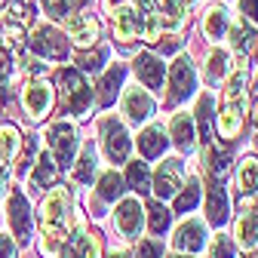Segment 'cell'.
<instances>
[{
  "label": "cell",
  "mask_w": 258,
  "mask_h": 258,
  "mask_svg": "<svg viewBox=\"0 0 258 258\" xmlns=\"http://www.w3.org/2000/svg\"><path fill=\"white\" fill-rule=\"evenodd\" d=\"M68 203H71V190L68 187H52L43 203H40V228H43V249L55 252L58 240L64 237V215H68Z\"/></svg>",
  "instance_id": "1"
},
{
  "label": "cell",
  "mask_w": 258,
  "mask_h": 258,
  "mask_svg": "<svg viewBox=\"0 0 258 258\" xmlns=\"http://www.w3.org/2000/svg\"><path fill=\"white\" fill-rule=\"evenodd\" d=\"M243 105H246V71L231 74L228 89H224V105H221V117H218V133L234 142V136L240 133L243 123Z\"/></svg>",
  "instance_id": "2"
},
{
  "label": "cell",
  "mask_w": 258,
  "mask_h": 258,
  "mask_svg": "<svg viewBox=\"0 0 258 258\" xmlns=\"http://www.w3.org/2000/svg\"><path fill=\"white\" fill-rule=\"evenodd\" d=\"M58 89H61V108L68 114H86L89 111L92 89L86 86V80L77 68H64L58 74Z\"/></svg>",
  "instance_id": "3"
},
{
  "label": "cell",
  "mask_w": 258,
  "mask_h": 258,
  "mask_svg": "<svg viewBox=\"0 0 258 258\" xmlns=\"http://www.w3.org/2000/svg\"><path fill=\"white\" fill-rule=\"evenodd\" d=\"M28 43H31V49H34L40 58H52V61L68 58V40H64V34L55 31L52 25H34V28H31Z\"/></svg>",
  "instance_id": "4"
},
{
  "label": "cell",
  "mask_w": 258,
  "mask_h": 258,
  "mask_svg": "<svg viewBox=\"0 0 258 258\" xmlns=\"http://www.w3.org/2000/svg\"><path fill=\"white\" fill-rule=\"evenodd\" d=\"M194 89H197L194 64L187 55H178L172 61V71H169V102H184L187 95H194Z\"/></svg>",
  "instance_id": "5"
},
{
  "label": "cell",
  "mask_w": 258,
  "mask_h": 258,
  "mask_svg": "<svg viewBox=\"0 0 258 258\" xmlns=\"http://www.w3.org/2000/svg\"><path fill=\"white\" fill-rule=\"evenodd\" d=\"M46 142H49V151L55 154V160L64 166V163H71V157H74V148H77V133H74V126L71 123H52L49 126V133H46Z\"/></svg>",
  "instance_id": "6"
},
{
  "label": "cell",
  "mask_w": 258,
  "mask_h": 258,
  "mask_svg": "<svg viewBox=\"0 0 258 258\" xmlns=\"http://www.w3.org/2000/svg\"><path fill=\"white\" fill-rule=\"evenodd\" d=\"M22 105L28 111V117H34V120H43L52 108V86L46 80H31L22 92Z\"/></svg>",
  "instance_id": "7"
},
{
  "label": "cell",
  "mask_w": 258,
  "mask_h": 258,
  "mask_svg": "<svg viewBox=\"0 0 258 258\" xmlns=\"http://www.w3.org/2000/svg\"><path fill=\"white\" fill-rule=\"evenodd\" d=\"M99 237H95L92 231H86L83 224H77V228L68 234V240H64L61 246V258H99Z\"/></svg>",
  "instance_id": "8"
},
{
  "label": "cell",
  "mask_w": 258,
  "mask_h": 258,
  "mask_svg": "<svg viewBox=\"0 0 258 258\" xmlns=\"http://www.w3.org/2000/svg\"><path fill=\"white\" fill-rule=\"evenodd\" d=\"M102 148H105V154H108L111 163H123L126 154H129V136H126L123 123L102 120Z\"/></svg>",
  "instance_id": "9"
},
{
  "label": "cell",
  "mask_w": 258,
  "mask_h": 258,
  "mask_svg": "<svg viewBox=\"0 0 258 258\" xmlns=\"http://www.w3.org/2000/svg\"><path fill=\"white\" fill-rule=\"evenodd\" d=\"M181 181H184V169H181V160H166V163H160L157 175H154V194L160 200L166 197H175L181 190Z\"/></svg>",
  "instance_id": "10"
},
{
  "label": "cell",
  "mask_w": 258,
  "mask_h": 258,
  "mask_svg": "<svg viewBox=\"0 0 258 258\" xmlns=\"http://www.w3.org/2000/svg\"><path fill=\"white\" fill-rule=\"evenodd\" d=\"M139 34H145V19L133 7H120L114 13V37L120 43H133Z\"/></svg>",
  "instance_id": "11"
},
{
  "label": "cell",
  "mask_w": 258,
  "mask_h": 258,
  "mask_svg": "<svg viewBox=\"0 0 258 258\" xmlns=\"http://www.w3.org/2000/svg\"><path fill=\"white\" fill-rule=\"evenodd\" d=\"M7 218L13 224V234L16 240H28L31 237V209H28V200L22 197V194H10V200H7Z\"/></svg>",
  "instance_id": "12"
},
{
  "label": "cell",
  "mask_w": 258,
  "mask_h": 258,
  "mask_svg": "<svg viewBox=\"0 0 258 258\" xmlns=\"http://www.w3.org/2000/svg\"><path fill=\"white\" fill-rule=\"evenodd\" d=\"M172 246L178 249V252H200L203 246H206V234H203V224L200 221H194V218H187V221H181L178 228H175V237H172Z\"/></svg>",
  "instance_id": "13"
},
{
  "label": "cell",
  "mask_w": 258,
  "mask_h": 258,
  "mask_svg": "<svg viewBox=\"0 0 258 258\" xmlns=\"http://www.w3.org/2000/svg\"><path fill=\"white\" fill-rule=\"evenodd\" d=\"M64 31H68V37L80 46H92L95 40H99V22H95L92 16L80 13V16H68V22H64Z\"/></svg>",
  "instance_id": "14"
},
{
  "label": "cell",
  "mask_w": 258,
  "mask_h": 258,
  "mask_svg": "<svg viewBox=\"0 0 258 258\" xmlns=\"http://www.w3.org/2000/svg\"><path fill=\"white\" fill-rule=\"evenodd\" d=\"M136 74L148 89H160L163 86V74H166L163 58H157L154 52H139L136 55Z\"/></svg>",
  "instance_id": "15"
},
{
  "label": "cell",
  "mask_w": 258,
  "mask_h": 258,
  "mask_svg": "<svg viewBox=\"0 0 258 258\" xmlns=\"http://www.w3.org/2000/svg\"><path fill=\"white\" fill-rule=\"evenodd\" d=\"M123 111H126V117L133 123H142V120H148L154 114V99L148 95V89L133 86V89H126V95H123Z\"/></svg>",
  "instance_id": "16"
},
{
  "label": "cell",
  "mask_w": 258,
  "mask_h": 258,
  "mask_svg": "<svg viewBox=\"0 0 258 258\" xmlns=\"http://www.w3.org/2000/svg\"><path fill=\"white\" fill-rule=\"evenodd\" d=\"M142 224H145V206L133 197V200H123L117 206V228L126 234V237H136L142 231Z\"/></svg>",
  "instance_id": "17"
},
{
  "label": "cell",
  "mask_w": 258,
  "mask_h": 258,
  "mask_svg": "<svg viewBox=\"0 0 258 258\" xmlns=\"http://www.w3.org/2000/svg\"><path fill=\"white\" fill-rule=\"evenodd\" d=\"M234 237H237V246L243 252H252L255 249V240H258V206H249V212H243L237 218Z\"/></svg>",
  "instance_id": "18"
},
{
  "label": "cell",
  "mask_w": 258,
  "mask_h": 258,
  "mask_svg": "<svg viewBox=\"0 0 258 258\" xmlns=\"http://www.w3.org/2000/svg\"><path fill=\"white\" fill-rule=\"evenodd\" d=\"M34 163H37V166H34V172H31V187L40 194V190H46V187L55 184V163H52L49 154H40Z\"/></svg>",
  "instance_id": "19"
},
{
  "label": "cell",
  "mask_w": 258,
  "mask_h": 258,
  "mask_svg": "<svg viewBox=\"0 0 258 258\" xmlns=\"http://www.w3.org/2000/svg\"><path fill=\"white\" fill-rule=\"evenodd\" d=\"M139 151L145 157H160L166 151V133H163V126H148L145 133L139 136Z\"/></svg>",
  "instance_id": "20"
},
{
  "label": "cell",
  "mask_w": 258,
  "mask_h": 258,
  "mask_svg": "<svg viewBox=\"0 0 258 258\" xmlns=\"http://www.w3.org/2000/svg\"><path fill=\"white\" fill-rule=\"evenodd\" d=\"M206 215H209L212 224H224V221H228V194H224L221 184H212V187H209Z\"/></svg>",
  "instance_id": "21"
},
{
  "label": "cell",
  "mask_w": 258,
  "mask_h": 258,
  "mask_svg": "<svg viewBox=\"0 0 258 258\" xmlns=\"http://www.w3.org/2000/svg\"><path fill=\"white\" fill-rule=\"evenodd\" d=\"M228 25H231V19H228V13H224V7H209V10H206V16H203V31H206V37L221 40L224 34H228Z\"/></svg>",
  "instance_id": "22"
},
{
  "label": "cell",
  "mask_w": 258,
  "mask_h": 258,
  "mask_svg": "<svg viewBox=\"0 0 258 258\" xmlns=\"http://www.w3.org/2000/svg\"><path fill=\"white\" fill-rule=\"evenodd\" d=\"M123 77H126L123 64H114V68L102 77V83H99V102H102V105H111V102L117 99V92H120V86H123Z\"/></svg>",
  "instance_id": "23"
},
{
  "label": "cell",
  "mask_w": 258,
  "mask_h": 258,
  "mask_svg": "<svg viewBox=\"0 0 258 258\" xmlns=\"http://www.w3.org/2000/svg\"><path fill=\"white\" fill-rule=\"evenodd\" d=\"M203 157H206V166H209V172L221 181L224 175L231 172V154L228 151H218V148H212V142H206V148H203Z\"/></svg>",
  "instance_id": "24"
},
{
  "label": "cell",
  "mask_w": 258,
  "mask_h": 258,
  "mask_svg": "<svg viewBox=\"0 0 258 258\" xmlns=\"http://www.w3.org/2000/svg\"><path fill=\"white\" fill-rule=\"evenodd\" d=\"M172 142L178 151H194V120L187 114H178L172 120Z\"/></svg>",
  "instance_id": "25"
},
{
  "label": "cell",
  "mask_w": 258,
  "mask_h": 258,
  "mask_svg": "<svg viewBox=\"0 0 258 258\" xmlns=\"http://www.w3.org/2000/svg\"><path fill=\"white\" fill-rule=\"evenodd\" d=\"M160 19L169 28H181L187 19V0H160Z\"/></svg>",
  "instance_id": "26"
},
{
  "label": "cell",
  "mask_w": 258,
  "mask_h": 258,
  "mask_svg": "<svg viewBox=\"0 0 258 258\" xmlns=\"http://www.w3.org/2000/svg\"><path fill=\"white\" fill-rule=\"evenodd\" d=\"M231 34H234V46H237L243 55H258V34H255L249 25L237 22V25L231 28Z\"/></svg>",
  "instance_id": "27"
},
{
  "label": "cell",
  "mask_w": 258,
  "mask_h": 258,
  "mask_svg": "<svg viewBox=\"0 0 258 258\" xmlns=\"http://www.w3.org/2000/svg\"><path fill=\"white\" fill-rule=\"evenodd\" d=\"M19 145H22V133L16 126H0V160L10 163L19 154Z\"/></svg>",
  "instance_id": "28"
},
{
  "label": "cell",
  "mask_w": 258,
  "mask_h": 258,
  "mask_svg": "<svg viewBox=\"0 0 258 258\" xmlns=\"http://www.w3.org/2000/svg\"><path fill=\"white\" fill-rule=\"evenodd\" d=\"M95 154H92V148H83L80 151V157H77V163H74V169H71V175H74V181H80V184H89L92 181V175H95Z\"/></svg>",
  "instance_id": "29"
},
{
  "label": "cell",
  "mask_w": 258,
  "mask_h": 258,
  "mask_svg": "<svg viewBox=\"0 0 258 258\" xmlns=\"http://www.w3.org/2000/svg\"><path fill=\"white\" fill-rule=\"evenodd\" d=\"M228 68H231V55L224 52V49H212V55L206 61V77H209V83H218L224 74H228Z\"/></svg>",
  "instance_id": "30"
},
{
  "label": "cell",
  "mask_w": 258,
  "mask_h": 258,
  "mask_svg": "<svg viewBox=\"0 0 258 258\" xmlns=\"http://www.w3.org/2000/svg\"><path fill=\"white\" fill-rule=\"evenodd\" d=\"M237 187H240L243 194H249V190H255V187H258V160H255V157H249V160H243V163H240Z\"/></svg>",
  "instance_id": "31"
},
{
  "label": "cell",
  "mask_w": 258,
  "mask_h": 258,
  "mask_svg": "<svg viewBox=\"0 0 258 258\" xmlns=\"http://www.w3.org/2000/svg\"><path fill=\"white\" fill-rule=\"evenodd\" d=\"M126 181H129V187L139 190V194L151 190V175H148V166H145V163H139V160H133V163L126 166Z\"/></svg>",
  "instance_id": "32"
},
{
  "label": "cell",
  "mask_w": 258,
  "mask_h": 258,
  "mask_svg": "<svg viewBox=\"0 0 258 258\" xmlns=\"http://www.w3.org/2000/svg\"><path fill=\"white\" fill-rule=\"evenodd\" d=\"M197 123H200V139L203 142H212V95H200Z\"/></svg>",
  "instance_id": "33"
},
{
  "label": "cell",
  "mask_w": 258,
  "mask_h": 258,
  "mask_svg": "<svg viewBox=\"0 0 258 258\" xmlns=\"http://www.w3.org/2000/svg\"><path fill=\"white\" fill-rule=\"evenodd\" d=\"M197 200H200V181L197 178H187V187L175 197V212H190L194 206H197Z\"/></svg>",
  "instance_id": "34"
},
{
  "label": "cell",
  "mask_w": 258,
  "mask_h": 258,
  "mask_svg": "<svg viewBox=\"0 0 258 258\" xmlns=\"http://www.w3.org/2000/svg\"><path fill=\"white\" fill-rule=\"evenodd\" d=\"M123 187H126V184H123V178L111 169V172H105V175H102V181H99V197H102V200H117L120 194H123Z\"/></svg>",
  "instance_id": "35"
},
{
  "label": "cell",
  "mask_w": 258,
  "mask_h": 258,
  "mask_svg": "<svg viewBox=\"0 0 258 258\" xmlns=\"http://www.w3.org/2000/svg\"><path fill=\"white\" fill-rule=\"evenodd\" d=\"M148 218H151V234H163L169 228V221H172V212L163 203H151L148 206Z\"/></svg>",
  "instance_id": "36"
},
{
  "label": "cell",
  "mask_w": 258,
  "mask_h": 258,
  "mask_svg": "<svg viewBox=\"0 0 258 258\" xmlns=\"http://www.w3.org/2000/svg\"><path fill=\"white\" fill-rule=\"evenodd\" d=\"M86 4V0H43V7L52 19H64V16H71L74 10H80Z\"/></svg>",
  "instance_id": "37"
},
{
  "label": "cell",
  "mask_w": 258,
  "mask_h": 258,
  "mask_svg": "<svg viewBox=\"0 0 258 258\" xmlns=\"http://www.w3.org/2000/svg\"><path fill=\"white\" fill-rule=\"evenodd\" d=\"M102 61H105V46L77 52V68H80V71H99V68H102Z\"/></svg>",
  "instance_id": "38"
},
{
  "label": "cell",
  "mask_w": 258,
  "mask_h": 258,
  "mask_svg": "<svg viewBox=\"0 0 258 258\" xmlns=\"http://www.w3.org/2000/svg\"><path fill=\"white\" fill-rule=\"evenodd\" d=\"M209 258H234V240H231L228 234H218V237L212 240Z\"/></svg>",
  "instance_id": "39"
},
{
  "label": "cell",
  "mask_w": 258,
  "mask_h": 258,
  "mask_svg": "<svg viewBox=\"0 0 258 258\" xmlns=\"http://www.w3.org/2000/svg\"><path fill=\"white\" fill-rule=\"evenodd\" d=\"M136 258H160V246H157L154 240H142V243H139Z\"/></svg>",
  "instance_id": "40"
},
{
  "label": "cell",
  "mask_w": 258,
  "mask_h": 258,
  "mask_svg": "<svg viewBox=\"0 0 258 258\" xmlns=\"http://www.w3.org/2000/svg\"><path fill=\"white\" fill-rule=\"evenodd\" d=\"M31 163H34V139H28V148H25V154H22V160L16 163V172H25Z\"/></svg>",
  "instance_id": "41"
},
{
  "label": "cell",
  "mask_w": 258,
  "mask_h": 258,
  "mask_svg": "<svg viewBox=\"0 0 258 258\" xmlns=\"http://www.w3.org/2000/svg\"><path fill=\"white\" fill-rule=\"evenodd\" d=\"M13 74V58H10V49H0V80L7 83V77Z\"/></svg>",
  "instance_id": "42"
},
{
  "label": "cell",
  "mask_w": 258,
  "mask_h": 258,
  "mask_svg": "<svg viewBox=\"0 0 258 258\" xmlns=\"http://www.w3.org/2000/svg\"><path fill=\"white\" fill-rule=\"evenodd\" d=\"M0 258H16V243H13V237H4V234H0Z\"/></svg>",
  "instance_id": "43"
},
{
  "label": "cell",
  "mask_w": 258,
  "mask_h": 258,
  "mask_svg": "<svg viewBox=\"0 0 258 258\" xmlns=\"http://www.w3.org/2000/svg\"><path fill=\"white\" fill-rule=\"evenodd\" d=\"M240 10H243V16H249L258 25V0H240Z\"/></svg>",
  "instance_id": "44"
},
{
  "label": "cell",
  "mask_w": 258,
  "mask_h": 258,
  "mask_svg": "<svg viewBox=\"0 0 258 258\" xmlns=\"http://www.w3.org/2000/svg\"><path fill=\"white\" fill-rule=\"evenodd\" d=\"M157 46H160V52H178V37H163V40H157Z\"/></svg>",
  "instance_id": "45"
},
{
  "label": "cell",
  "mask_w": 258,
  "mask_h": 258,
  "mask_svg": "<svg viewBox=\"0 0 258 258\" xmlns=\"http://www.w3.org/2000/svg\"><path fill=\"white\" fill-rule=\"evenodd\" d=\"M252 123H255V126H258V99H255V102H252Z\"/></svg>",
  "instance_id": "46"
},
{
  "label": "cell",
  "mask_w": 258,
  "mask_h": 258,
  "mask_svg": "<svg viewBox=\"0 0 258 258\" xmlns=\"http://www.w3.org/2000/svg\"><path fill=\"white\" fill-rule=\"evenodd\" d=\"M7 99V89H4V80H0V102Z\"/></svg>",
  "instance_id": "47"
},
{
  "label": "cell",
  "mask_w": 258,
  "mask_h": 258,
  "mask_svg": "<svg viewBox=\"0 0 258 258\" xmlns=\"http://www.w3.org/2000/svg\"><path fill=\"white\" fill-rule=\"evenodd\" d=\"M111 258H129V255H123V252H117V255H111Z\"/></svg>",
  "instance_id": "48"
},
{
  "label": "cell",
  "mask_w": 258,
  "mask_h": 258,
  "mask_svg": "<svg viewBox=\"0 0 258 258\" xmlns=\"http://www.w3.org/2000/svg\"><path fill=\"white\" fill-rule=\"evenodd\" d=\"M172 258H194V255H190V252H187V255H172Z\"/></svg>",
  "instance_id": "49"
}]
</instances>
